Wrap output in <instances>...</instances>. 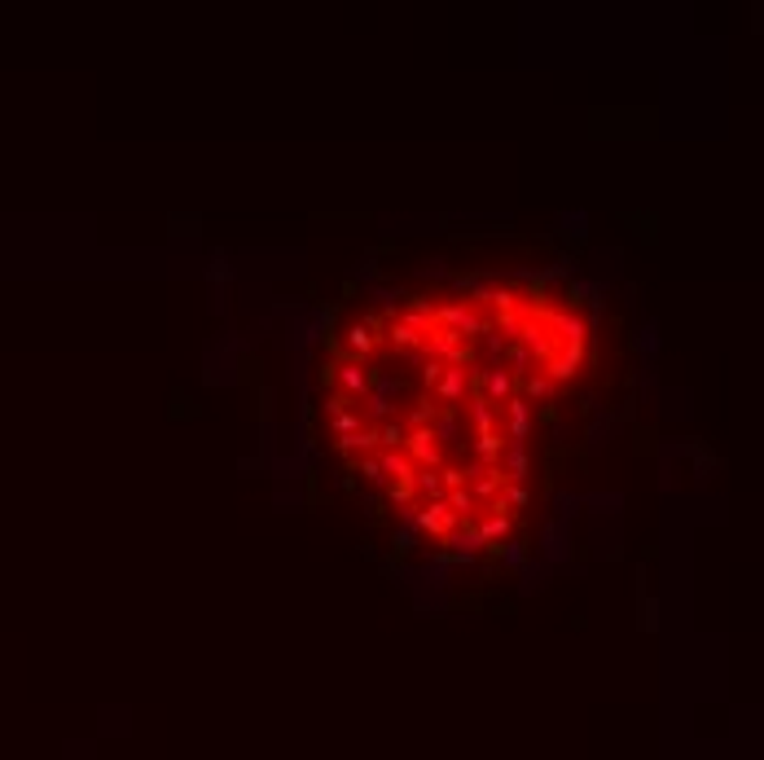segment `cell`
<instances>
[{"mask_svg": "<svg viewBox=\"0 0 764 760\" xmlns=\"http://www.w3.org/2000/svg\"><path fill=\"white\" fill-rule=\"evenodd\" d=\"M444 505L453 510V515H457L461 523H475V519H479V501L470 497V488H453V492H444Z\"/></svg>", "mask_w": 764, "mask_h": 760, "instance_id": "2e32d148", "label": "cell"}, {"mask_svg": "<svg viewBox=\"0 0 764 760\" xmlns=\"http://www.w3.org/2000/svg\"><path fill=\"white\" fill-rule=\"evenodd\" d=\"M439 545H444V554L453 558V563H466V567H470V563H479V554H484V541H479L475 523H461L457 532H448Z\"/></svg>", "mask_w": 764, "mask_h": 760, "instance_id": "ba28073f", "label": "cell"}, {"mask_svg": "<svg viewBox=\"0 0 764 760\" xmlns=\"http://www.w3.org/2000/svg\"><path fill=\"white\" fill-rule=\"evenodd\" d=\"M430 435L439 440V449H444V444H466V426H461V413H457V409H439L435 418H430Z\"/></svg>", "mask_w": 764, "mask_h": 760, "instance_id": "8fae6325", "label": "cell"}, {"mask_svg": "<svg viewBox=\"0 0 764 760\" xmlns=\"http://www.w3.org/2000/svg\"><path fill=\"white\" fill-rule=\"evenodd\" d=\"M360 426H364V413H360V409H343L339 418H329V431H334V440H343V435L360 431Z\"/></svg>", "mask_w": 764, "mask_h": 760, "instance_id": "ac0fdd59", "label": "cell"}, {"mask_svg": "<svg viewBox=\"0 0 764 760\" xmlns=\"http://www.w3.org/2000/svg\"><path fill=\"white\" fill-rule=\"evenodd\" d=\"M321 409H325V418H339V413H343V409H356V405H352V400H347V395H343V391H329V395H325V400H321Z\"/></svg>", "mask_w": 764, "mask_h": 760, "instance_id": "603a6c76", "label": "cell"}, {"mask_svg": "<svg viewBox=\"0 0 764 760\" xmlns=\"http://www.w3.org/2000/svg\"><path fill=\"white\" fill-rule=\"evenodd\" d=\"M382 321H387V317H364V321H352V325L343 330L347 360H360V365H369V356L378 352V343H382Z\"/></svg>", "mask_w": 764, "mask_h": 760, "instance_id": "7a4b0ae2", "label": "cell"}, {"mask_svg": "<svg viewBox=\"0 0 764 760\" xmlns=\"http://www.w3.org/2000/svg\"><path fill=\"white\" fill-rule=\"evenodd\" d=\"M378 466H382V475H387V484H409V479H413V461L400 449L378 453Z\"/></svg>", "mask_w": 764, "mask_h": 760, "instance_id": "4fadbf2b", "label": "cell"}, {"mask_svg": "<svg viewBox=\"0 0 764 760\" xmlns=\"http://www.w3.org/2000/svg\"><path fill=\"white\" fill-rule=\"evenodd\" d=\"M329 383H339V391L352 400L356 409H360V400L369 395V387H374V369L369 365H360V360H334V369H329Z\"/></svg>", "mask_w": 764, "mask_h": 760, "instance_id": "5b68a950", "label": "cell"}, {"mask_svg": "<svg viewBox=\"0 0 764 760\" xmlns=\"http://www.w3.org/2000/svg\"><path fill=\"white\" fill-rule=\"evenodd\" d=\"M374 431H378V453H387V449H404V435H409V431H404V422H400V418L378 422Z\"/></svg>", "mask_w": 764, "mask_h": 760, "instance_id": "e0dca14e", "label": "cell"}, {"mask_svg": "<svg viewBox=\"0 0 764 760\" xmlns=\"http://www.w3.org/2000/svg\"><path fill=\"white\" fill-rule=\"evenodd\" d=\"M585 343H558V352L545 360V378H554V383H567V378H575L580 374V365H585Z\"/></svg>", "mask_w": 764, "mask_h": 760, "instance_id": "9c48e42d", "label": "cell"}, {"mask_svg": "<svg viewBox=\"0 0 764 760\" xmlns=\"http://www.w3.org/2000/svg\"><path fill=\"white\" fill-rule=\"evenodd\" d=\"M501 413H505V426H501V440L505 444H527L531 440V405L523 400L519 391L510 395V400L501 405Z\"/></svg>", "mask_w": 764, "mask_h": 760, "instance_id": "52a82bcc", "label": "cell"}, {"mask_svg": "<svg viewBox=\"0 0 764 760\" xmlns=\"http://www.w3.org/2000/svg\"><path fill=\"white\" fill-rule=\"evenodd\" d=\"M470 395V369H457V365H444L439 383L430 387V400H435V413L439 409H461Z\"/></svg>", "mask_w": 764, "mask_h": 760, "instance_id": "8992f818", "label": "cell"}, {"mask_svg": "<svg viewBox=\"0 0 764 760\" xmlns=\"http://www.w3.org/2000/svg\"><path fill=\"white\" fill-rule=\"evenodd\" d=\"M435 325H444V330H453V334H461L466 343H479L492 330V321L484 317L479 308H470V304H435Z\"/></svg>", "mask_w": 764, "mask_h": 760, "instance_id": "6da1fadb", "label": "cell"}, {"mask_svg": "<svg viewBox=\"0 0 764 760\" xmlns=\"http://www.w3.org/2000/svg\"><path fill=\"white\" fill-rule=\"evenodd\" d=\"M413 527H418V536H430V541L439 545L448 532H457V527H461V519L444 501H418V505H413Z\"/></svg>", "mask_w": 764, "mask_h": 760, "instance_id": "3957f363", "label": "cell"}, {"mask_svg": "<svg viewBox=\"0 0 764 760\" xmlns=\"http://www.w3.org/2000/svg\"><path fill=\"white\" fill-rule=\"evenodd\" d=\"M519 395H523L527 405H536V400H554V395H558V383H554V378H545V374L536 369V374H527L523 383H519Z\"/></svg>", "mask_w": 764, "mask_h": 760, "instance_id": "5bb4252c", "label": "cell"}, {"mask_svg": "<svg viewBox=\"0 0 764 760\" xmlns=\"http://www.w3.org/2000/svg\"><path fill=\"white\" fill-rule=\"evenodd\" d=\"M439 484H444V492L466 488V470H461V466H439Z\"/></svg>", "mask_w": 764, "mask_h": 760, "instance_id": "cb8c5ba5", "label": "cell"}, {"mask_svg": "<svg viewBox=\"0 0 764 760\" xmlns=\"http://www.w3.org/2000/svg\"><path fill=\"white\" fill-rule=\"evenodd\" d=\"M352 466L360 470V479H364V484H374V488H387V475H382V466H378V453H369V457H356Z\"/></svg>", "mask_w": 764, "mask_h": 760, "instance_id": "d6986e66", "label": "cell"}, {"mask_svg": "<svg viewBox=\"0 0 764 760\" xmlns=\"http://www.w3.org/2000/svg\"><path fill=\"white\" fill-rule=\"evenodd\" d=\"M439 374H444V365H439V360H435V356H422V365H418V383H422L426 391L439 383Z\"/></svg>", "mask_w": 764, "mask_h": 760, "instance_id": "7402d4cb", "label": "cell"}, {"mask_svg": "<svg viewBox=\"0 0 764 760\" xmlns=\"http://www.w3.org/2000/svg\"><path fill=\"white\" fill-rule=\"evenodd\" d=\"M496 554H501V563H505V567H523V563H527V545H523V541H514V536L505 541V550H496Z\"/></svg>", "mask_w": 764, "mask_h": 760, "instance_id": "44dd1931", "label": "cell"}, {"mask_svg": "<svg viewBox=\"0 0 764 760\" xmlns=\"http://www.w3.org/2000/svg\"><path fill=\"white\" fill-rule=\"evenodd\" d=\"M466 413H470V422H475V435H488V431H501V413H496L479 391H470L466 395Z\"/></svg>", "mask_w": 764, "mask_h": 760, "instance_id": "7c38bea8", "label": "cell"}, {"mask_svg": "<svg viewBox=\"0 0 764 760\" xmlns=\"http://www.w3.org/2000/svg\"><path fill=\"white\" fill-rule=\"evenodd\" d=\"M496 466H501L505 484H527V475H531V453H527V444H505Z\"/></svg>", "mask_w": 764, "mask_h": 760, "instance_id": "30bf717a", "label": "cell"}, {"mask_svg": "<svg viewBox=\"0 0 764 760\" xmlns=\"http://www.w3.org/2000/svg\"><path fill=\"white\" fill-rule=\"evenodd\" d=\"M387 501H391L395 510H413V505H418V497H413L409 484H387Z\"/></svg>", "mask_w": 764, "mask_h": 760, "instance_id": "ffe728a7", "label": "cell"}, {"mask_svg": "<svg viewBox=\"0 0 764 760\" xmlns=\"http://www.w3.org/2000/svg\"><path fill=\"white\" fill-rule=\"evenodd\" d=\"M475 532H479V541H484V550H501V545L514 536V515L501 505V501H492V505H484L479 510V519H475Z\"/></svg>", "mask_w": 764, "mask_h": 760, "instance_id": "277c9868", "label": "cell"}, {"mask_svg": "<svg viewBox=\"0 0 764 760\" xmlns=\"http://www.w3.org/2000/svg\"><path fill=\"white\" fill-rule=\"evenodd\" d=\"M409 488H413V497H418V501H444V484H439V470H413Z\"/></svg>", "mask_w": 764, "mask_h": 760, "instance_id": "9a60e30c", "label": "cell"}]
</instances>
